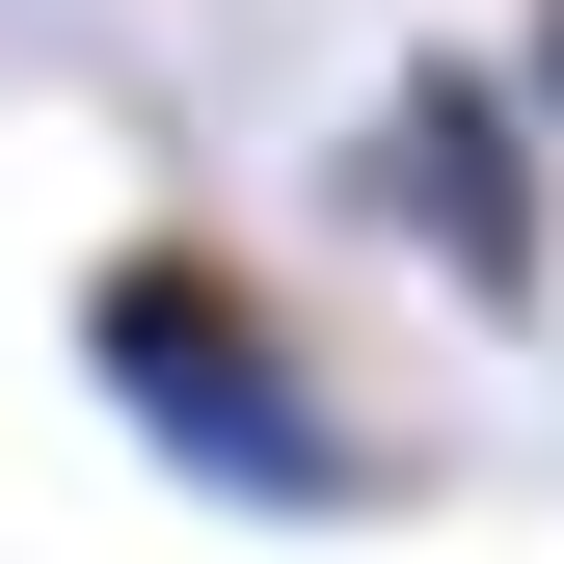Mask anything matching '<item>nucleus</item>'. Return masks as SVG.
<instances>
[{"label": "nucleus", "instance_id": "7ed1b4c3", "mask_svg": "<svg viewBox=\"0 0 564 564\" xmlns=\"http://www.w3.org/2000/svg\"><path fill=\"white\" fill-rule=\"evenodd\" d=\"M511 108H538V134H564V0H538V54H511Z\"/></svg>", "mask_w": 564, "mask_h": 564}, {"label": "nucleus", "instance_id": "f03ea898", "mask_svg": "<svg viewBox=\"0 0 564 564\" xmlns=\"http://www.w3.org/2000/svg\"><path fill=\"white\" fill-rule=\"evenodd\" d=\"M323 188H349V242H431V296H457V323H538V296H564L511 54H431V82H377V134H323Z\"/></svg>", "mask_w": 564, "mask_h": 564}, {"label": "nucleus", "instance_id": "f257e3e1", "mask_svg": "<svg viewBox=\"0 0 564 564\" xmlns=\"http://www.w3.org/2000/svg\"><path fill=\"white\" fill-rule=\"evenodd\" d=\"M82 377H108L134 457H188V484H216V511H269V538L377 511V431L296 377V323H269L216 242H108V269H82Z\"/></svg>", "mask_w": 564, "mask_h": 564}]
</instances>
